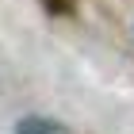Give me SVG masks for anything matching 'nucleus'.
<instances>
[{"label": "nucleus", "mask_w": 134, "mask_h": 134, "mask_svg": "<svg viewBox=\"0 0 134 134\" xmlns=\"http://www.w3.org/2000/svg\"><path fill=\"white\" fill-rule=\"evenodd\" d=\"M15 134H69L62 123H50V119H23L15 126Z\"/></svg>", "instance_id": "nucleus-1"}]
</instances>
